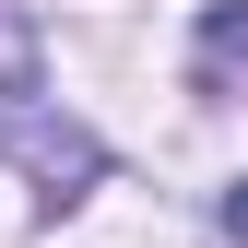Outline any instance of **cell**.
Wrapping results in <instances>:
<instances>
[{"mask_svg": "<svg viewBox=\"0 0 248 248\" xmlns=\"http://www.w3.org/2000/svg\"><path fill=\"white\" fill-rule=\"evenodd\" d=\"M225 225H236V236H248V189H236V201H225Z\"/></svg>", "mask_w": 248, "mask_h": 248, "instance_id": "6da1fadb", "label": "cell"}]
</instances>
